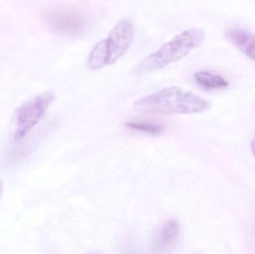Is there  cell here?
<instances>
[{"mask_svg":"<svg viewBox=\"0 0 255 254\" xmlns=\"http://www.w3.org/2000/svg\"><path fill=\"white\" fill-rule=\"evenodd\" d=\"M141 112L155 114H194L209 110L211 104L199 95L177 86L166 87L135 102Z\"/></svg>","mask_w":255,"mask_h":254,"instance_id":"cell-1","label":"cell"},{"mask_svg":"<svg viewBox=\"0 0 255 254\" xmlns=\"http://www.w3.org/2000/svg\"><path fill=\"white\" fill-rule=\"evenodd\" d=\"M203 29L191 28L179 33L170 41L142 59L133 69L136 76L153 73L187 56L193 49L199 47L205 40Z\"/></svg>","mask_w":255,"mask_h":254,"instance_id":"cell-2","label":"cell"},{"mask_svg":"<svg viewBox=\"0 0 255 254\" xmlns=\"http://www.w3.org/2000/svg\"><path fill=\"white\" fill-rule=\"evenodd\" d=\"M134 37L133 24L121 19L115 25L106 38L95 45L87 60V68L97 70L115 64L128 52Z\"/></svg>","mask_w":255,"mask_h":254,"instance_id":"cell-3","label":"cell"},{"mask_svg":"<svg viewBox=\"0 0 255 254\" xmlns=\"http://www.w3.org/2000/svg\"><path fill=\"white\" fill-rule=\"evenodd\" d=\"M54 99L53 91L48 90L21 104L15 110L12 117V139L17 141L25 137L40 122Z\"/></svg>","mask_w":255,"mask_h":254,"instance_id":"cell-4","label":"cell"},{"mask_svg":"<svg viewBox=\"0 0 255 254\" xmlns=\"http://www.w3.org/2000/svg\"><path fill=\"white\" fill-rule=\"evenodd\" d=\"M49 29L65 37H78L86 32L89 21L84 13L68 7H53L43 13Z\"/></svg>","mask_w":255,"mask_h":254,"instance_id":"cell-5","label":"cell"},{"mask_svg":"<svg viewBox=\"0 0 255 254\" xmlns=\"http://www.w3.org/2000/svg\"><path fill=\"white\" fill-rule=\"evenodd\" d=\"M226 37L244 55L255 61V35L241 28H230L226 30Z\"/></svg>","mask_w":255,"mask_h":254,"instance_id":"cell-6","label":"cell"},{"mask_svg":"<svg viewBox=\"0 0 255 254\" xmlns=\"http://www.w3.org/2000/svg\"><path fill=\"white\" fill-rule=\"evenodd\" d=\"M180 231L181 227L176 219L166 221L159 232L157 239L159 247L161 249H169L173 247L179 238Z\"/></svg>","mask_w":255,"mask_h":254,"instance_id":"cell-7","label":"cell"},{"mask_svg":"<svg viewBox=\"0 0 255 254\" xmlns=\"http://www.w3.org/2000/svg\"><path fill=\"white\" fill-rule=\"evenodd\" d=\"M194 78L199 86L208 90L226 89L229 86V82L224 78L209 72H197Z\"/></svg>","mask_w":255,"mask_h":254,"instance_id":"cell-8","label":"cell"},{"mask_svg":"<svg viewBox=\"0 0 255 254\" xmlns=\"http://www.w3.org/2000/svg\"><path fill=\"white\" fill-rule=\"evenodd\" d=\"M127 127L134 131H141L152 135H157L161 134L163 128L160 125L153 122L138 121V122H128Z\"/></svg>","mask_w":255,"mask_h":254,"instance_id":"cell-9","label":"cell"},{"mask_svg":"<svg viewBox=\"0 0 255 254\" xmlns=\"http://www.w3.org/2000/svg\"><path fill=\"white\" fill-rule=\"evenodd\" d=\"M251 149L253 155H254L255 156V138L253 140V142H252Z\"/></svg>","mask_w":255,"mask_h":254,"instance_id":"cell-10","label":"cell"},{"mask_svg":"<svg viewBox=\"0 0 255 254\" xmlns=\"http://www.w3.org/2000/svg\"><path fill=\"white\" fill-rule=\"evenodd\" d=\"M2 192H3L2 182H1V180H0V198H1V194H2Z\"/></svg>","mask_w":255,"mask_h":254,"instance_id":"cell-11","label":"cell"}]
</instances>
